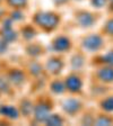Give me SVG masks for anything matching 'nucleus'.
I'll use <instances>...</instances> for the list:
<instances>
[{"label": "nucleus", "mask_w": 113, "mask_h": 126, "mask_svg": "<svg viewBox=\"0 0 113 126\" xmlns=\"http://www.w3.org/2000/svg\"><path fill=\"white\" fill-rule=\"evenodd\" d=\"M104 59H105V60L108 61L109 63H112V64H113V53H110V54L106 55Z\"/></svg>", "instance_id": "nucleus-17"}, {"label": "nucleus", "mask_w": 113, "mask_h": 126, "mask_svg": "<svg viewBox=\"0 0 113 126\" xmlns=\"http://www.w3.org/2000/svg\"><path fill=\"white\" fill-rule=\"evenodd\" d=\"M112 1H113V0H112Z\"/></svg>", "instance_id": "nucleus-22"}, {"label": "nucleus", "mask_w": 113, "mask_h": 126, "mask_svg": "<svg viewBox=\"0 0 113 126\" xmlns=\"http://www.w3.org/2000/svg\"><path fill=\"white\" fill-rule=\"evenodd\" d=\"M5 50H6V44L0 42V53L2 52V51H5Z\"/></svg>", "instance_id": "nucleus-20"}, {"label": "nucleus", "mask_w": 113, "mask_h": 126, "mask_svg": "<svg viewBox=\"0 0 113 126\" xmlns=\"http://www.w3.org/2000/svg\"><path fill=\"white\" fill-rule=\"evenodd\" d=\"M52 89L54 90L55 92H62L63 91V87L60 82H55V83L52 84Z\"/></svg>", "instance_id": "nucleus-15"}, {"label": "nucleus", "mask_w": 113, "mask_h": 126, "mask_svg": "<svg viewBox=\"0 0 113 126\" xmlns=\"http://www.w3.org/2000/svg\"><path fill=\"white\" fill-rule=\"evenodd\" d=\"M67 86H68V88L71 91H77V90H79L82 83H80L78 78H76V77H70L69 79H67Z\"/></svg>", "instance_id": "nucleus-3"}, {"label": "nucleus", "mask_w": 113, "mask_h": 126, "mask_svg": "<svg viewBox=\"0 0 113 126\" xmlns=\"http://www.w3.org/2000/svg\"><path fill=\"white\" fill-rule=\"evenodd\" d=\"M101 44H102V39H101L100 36H95V35H93V36H90L88 38L85 39L84 42V45L86 48H88V50H97L98 47L101 46Z\"/></svg>", "instance_id": "nucleus-2"}, {"label": "nucleus", "mask_w": 113, "mask_h": 126, "mask_svg": "<svg viewBox=\"0 0 113 126\" xmlns=\"http://www.w3.org/2000/svg\"><path fill=\"white\" fill-rule=\"evenodd\" d=\"M100 77L104 81H113V70L104 69V70H102L100 72Z\"/></svg>", "instance_id": "nucleus-5"}, {"label": "nucleus", "mask_w": 113, "mask_h": 126, "mask_svg": "<svg viewBox=\"0 0 113 126\" xmlns=\"http://www.w3.org/2000/svg\"><path fill=\"white\" fill-rule=\"evenodd\" d=\"M65 109L67 111H69V113H72V111L78 109V102L76 100H68L65 104Z\"/></svg>", "instance_id": "nucleus-7"}, {"label": "nucleus", "mask_w": 113, "mask_h": 126, "mask_svg": "<svg viewBox=\"0 0 113 126\" xmlns=\"http://www.w3.org/2000/svg\"><path fill=\"white\" fill-rule=\"evenodd\" d=\"M108 31L110 32V33H112V34H113V20L109 23V25H108Z\"/></svg>", "instance_id": "nucleus-19"}, {"label": "nucleus", "mask_w": 113, "mask_h": 126, "mask_svg": "<svg viewBox=\"0 0 113 126\" xmlns=\"http://www.w3.org/2000/svg\"><path fill=\"white\" fill-rule=\"evenodd\" d=\"M79 19H84V21H80L84 26H88V25H90V24L93 23V19H92V17H90V15L80 16V17H79Z\"/></svg>", "instance_id": "nucleus-10"}, {"label": "nucleus", "mask_w": 113, "mask_h": 126, "mask_svg": "<svg viewBox=\"0 0 113 126\" xmlns=\"http://www.w3.org/2000/svg\"><path fill=\"white\" fill-rule=\"evenodd\" d=\"M104 123H108V124H110V121H106V119H103V118H102V119H100V121L97 122V124H98V125H101V124H104Z\"/></svg>", "instance_id": "nucleus-21"}, {"label": "nucleus", "mask_w": 113, "mask_h": 126, "mask_svg": "<svg viewBox=\"0 0 113 126\" xmlns=\"http://www.w3.org/2000/svg\"><path fill=\"white\" fill-rule=\"evenodd\" d=\"M105 3V0H94V5H96L97 7H101Z\"/></svg>", "instance_id": "nucleus-18"}, {"label": "nucleus", "mask_w": 113, "mask_h": 126, "mask_svg": "<svg viewBox=\"0 0 113 126\" xmlns=\"http://www.w3.org/2000/svg\"><path fill=\"white\" fill-rule=\"evenodd\" d=\"M3 37H5L6 39H8V41H13L16 36H15V33H13V32L10 31V28H7L5 31V33H3Z\"/></svg>", "instance_id": "nucleus-12"}, {"label": "nucleus", "mask_w": 113, "mask_h": 126, "mask_svg": "<svg viewBox=\"0 0 113 126\" xmlns=\"http://www.w3.org/2000/svg\"><path fill=\"white\" fill-rule=\"evenodd\" d=\"M9 2H10V5L18 7V6H23L26 2V0H9Z\"/></svg>", "instance_id": "nucleus-16"}, {"label": "nucleus", "mask_w": 113, "mask_h": 126, "mask_svg": "<svg viewBox=\"0 0 113 126\" xmlns=\"http://www.w3.org/2000/svg\"><path fill=\"white\" fill-rule=\"evenodd\" d=\"M11 79L15 82H21L23 80V76L19 72H14V73H11Z\"/></svg>", "instance_id": "nucleus-14"}, {"label": "nucleus", "mask_w": 113, "mask_h": 126, "mask_svg": "<svg viewBox=\"0 0 113 126\" xmlns=\"http://www.w3.org/2000/svg\"><path fill=\"white\" fill-rule=\"evenodd\" d=\"M47 113H49V109H47L45 106H40L36 109V117L40 121H44L47 118Z\"/></svg>", "instance_id": "nucleus-4"}, {"label": "nucleus", "mask_w": 113, "mask_h": 126, "mask_svg": "<svg viewBox=\"0 0 113 126\" xmlns=\"http://www.w3.org/2000/svg\"><path fill=\"white\" fill-rule=\"evenodd\" d=\"M68 46H69V42L66 38L60 37V38L57 39V43H55V48H57V50H60V51L66 50Z\"/></svg>", "instance_id": "nucleus-8"}, {"label": "nucleus", "mask_w": 113, "mask_h": 126, "mask_svg": "<svg viewBox=\"0 0 113 126\" xmlns=\"http://www.w3.org/2000/svg\"><path fill=\"white\" fill-rule=\"evenodd\" d=\"M103 107L105 108L106 110H113V97L109 98L108 100L103 102Z\"/></svg>", "instance_id": "nucleus-11"}, {"label": "nucleus", "mask_w": 113, "mask_h": 126, "mask_svg": "<svg viewBox=\"0 0 113 126\" xmlns=\"http://www.w3.org/2000/svg\"><path fill=\"white\" fill-rule=\"evenodd\" d=\"M61 121L58 116H50V118H49V124L50 125H59Z\"/></svg>", "instance_id": "nucleus-13"}, {"label": "nucleus", "mask_w": 113, "mask_h": 126, "mask_svg": "<svg viewBox=\"0 0 113 126\" xmlns=\"http://www.w3.org/2000/svg\"><path fill=\"white\" fill-rule=\"evenodd\" d=\"M47 68L50 69L52 72H58L61 69V63H60V61H49Z\"/></svg>", "instance_id": "nucleus-9"}, {"label": "nucleus", "mask_w": 113, "mask_h": 126, "mask_svg": "<svg viewBox=\"0 0 113 126\" xmlns=\"http://www.w3.org/2000/svg\"><path fill=\"white\" fill-rule=\"evenodd\" d=\"M37 23L43 25L44 27H54L58 23V18L52 14H42L39 15L36 18Z\"/></svg>", "instance_id": "nucleus-1"}, {"label": "nucleus", "mask_w": 113, "mask_h": 126, "mask_svg": "<svg viewBox=\"0 0 113 126\" xmlns=\"http://www.w3.org/2000/svg\"><path fill=\"white\" fill-rule=\"evenodd\" d=\"M1 113L5 114L6 116H8V117H11V118H16L17 117V115H18V113H17V110L15 109L14 107H3L2 109H1Z\"/></svg>", "instance_id": "nucleus-6"}]
</instances>
